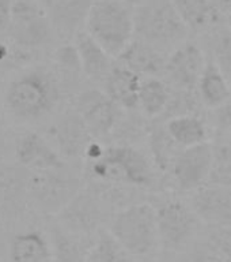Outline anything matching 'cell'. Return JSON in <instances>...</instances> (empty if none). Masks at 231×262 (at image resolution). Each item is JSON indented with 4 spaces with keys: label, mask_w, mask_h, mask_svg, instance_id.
Here are the masks:
<instances>
[{
    "label": "cell",
    "mask_w": 231,
    "mask_h": 262,
    "mask_svg": "<svg viewBox=\"0 0 231 262\" xmlns=\"http://www.w3.org/2000/svg\"><path fill=\"white\" fill-rule=\"evenodd\" d=\"M60 97L56 79L48 70H29L6 90V105L15 118L34 120L50 114Z\"/></svg>",
    "instance_id": "obj_1"
},
{
    "label": "cell",
    "mask_w": 231,
    "mask_h": 262,
    "mask_svg": "<svg viewBox=\"0 0 231 262\" xmlns=\"http://www.w3.org/2000/svg\"><path fill=\"white\" fill-rule=\"evenodd\" d=\"M85 32L112 57H117L134 40L132 7L118 0H94L85 19Z\"/></svg>",
    "instance_id": "obj_2"
},
{
    "label": "cell",
    "mask_w": 231,
    "mask_h": 262,
    "mask_svg": "<svg viewBox=\"0 0 231 262\" xmlns=\"http://www.w3.org/2000/svg\"><path fill=\"white\" fill-rule=\"evenodd\" d=\"M91 159V173L97 179L112 183L150 187L154 182V171L142 151L130 145L97 146V151L87 150Z\"/></svg>",
    "instance_id": "obj_3"
},
{
    "label": "cell",
    "mask_w": 231,
    "mask_h": 262,
    "mask_svg": "<svg viewBox=\"0 0 231 262\" xmlns=\"http://www.w3.org/2000/svg\"><path fill=\"white\" fill-rule=\"evenodd\" d=\"M136 38L146 41L161 52L178 47L188 34L187 26L175 11L171 0H151L134 12Z\"/></svg>",
    "instance_id": "obj_4"
},
{
    "label": "cell",
    "mask_w": 231,
    "mask_h": 262,
    "mask_svg": "<svg viewBox=\"0 0 231 262\" xmlns=\"http://www.w3.org/2000/svg\"><path fill=\"white\" fill-rule=\"evenodd\" d=\"M109 233L134 257H146L159 245L155 209L150 204H134L113 217Z\"/></svg>",
    "instance_id": "obj_5"
},
{
    "label": "cell",
    "mask_w": 231,
    "mask_h": 262,
    "mask_svg": "<svg viewBox=\"0 0 231 262\" xmlns=\"http://www.w3.org/2000/svg\"><path fill=\"white\" fill-rule=\"evenodd\" d=\"M8 38L23 49L40 48L50 40L52 24L37 0H12Z\"/></svg>",
    "instance_id": "obj_6"
},
{
    "label": "cell",
    "mask_w": 231,
    "mask_h": 262,
    "mask_svg": "<svg viewBox=\"0 0 231 262\" xmlns=\"http://www.w3.org/2000/svg\"><path fill=\"white\" fill-rule=\"evenodd\" d=\"M155 209L159 243L166 249H179L193 236L197 217L181 201L169 200Z\"/></svg>",
    "instance_id": "obj_7"
},
{
    "label": "cell",
    "mask_w": 231,
    "mask_h": 262,
    "mask_svg": "<svg viewBox=\"0 0 231 262\" xmlns=\"http://www.w3.org/2000/svg\"><path fill=\"white\" fill-rule=\"evenodd\" d=\"M211 163L212 146L204 142L181 149L171 164L170 171L181 190L192 191L207 183Z\"/></svg>",
    "instance_id": "obj_8"
},
{
    "label": "cell",
    "mask_w": 231,
    "mask_h": 262,
    "mask_svg": "<svg viewBox=\"0 0 231 262\" xmlns=\"http://www.w3.org/2000/svg\"><path fill=\"white\" fill-rule=\"evenodd\" d=\"M120 111L104 90L89 89L79 94L75 112L85 123L90 134L104 137L117 124L121 114Z\"/></svg>",
    "instance_id": "obj_9"
},
{
    "label": "cell",
    "mask_w": 231,
    "mask_h": 262,
    "mask_svg": "<svg viewBox=\"0 0 231 262\" xmlns=\"http://www.w3.org/2000/svg\"><path fill=\"white\" fill-rule=\"evenodd\" d=\"M203 49L196 42H183L166 57L163 74L179 90H195L206 66Z\"/></svg>",
    "instance_id": "obj_10"
},
{
    "label": "cell",
    "mask_w": 231,
    "mask_h": 262,
    "mask_svg": "<svg viewBox=\"0 0 231 262\" xmlns=\"http://www.w3.org/2000/svg\"><path fill=\"white\" fill-rule=\"evenodd\" d=\"M30 188L42 208L60 212L79 192V180L63 176L60 171L36 172L30 180Z\"/></svg>",
    "instance_id": "obj_11"
},
{
    "label": "cell",
    "mask_w": 231,
    "mask_h": 262,
    "mask_svg": "<svg viewBox=\"0 0 231 262\" xmlns=\"http://www.w3.org/2000/svg\"><path fill=\"white\" fill-rule=\"evenodd\" d=\"M192 198V210L208 224H231V188L204 184L195 190Z\"/></svg>",
    "instance_id": "obj_12"
},
{
    "label": "cell",
    "mask_w": 231,
    "mask_h": 262,
    "mask_svg": "<svg viewBox=\"0 0 231 262\" xmlns=\"http://www.w3.org/2000/svg\"><path fill=\"white\" fill-rule=\"evenodd\" d=\"M63 228L79 236H89L101 223V210L97 201L87 192H78L60 210Z\"/></svg>",
    "instance_id": "obj_13"
},
{
    "label": "cell",
    "mask_w": 231,
    "mask_h": 262,
    "mask_svg": "<svg viewBox=\"0 0 231 262\" xmlns=\"http://www.w3.org/2000/svg\"><path fill=\"white\" fill-rule=\"evenodd\" d=\"M16 159L23 167L42 171H63L65 167L61 156L36 133L22 135L15 147Z\"/></svg>",
    "instance_id": "obj_14"
},
{
    "label": "cell",
    "mask_w": 231,
    "mask_h": 262,
    "mask_svg": "<svg viewBox=\"0 0 231 262\" xmlns=\"http://www.w3.org/2000/svg\"><path fill=\"white\" fill-rule=\"evenodd\" d=\"M142 77L120 63L112 66L108 77L102 82L104 92L120 110H136L139 106V89Z\"/></svg>",
    "instance_id": "obj_15"
},
{
    "label": "cell",
    "mask_w": 231,
    "mask_h": 262,
    "mask_svg": "<svg viewBox=\"0 0 231 262\" xmlns=\"http://www.w3.org/2000/svg\"><path fill=\"white\" fill-rule=\"evenodd\" d=\"M73 47L76 49L81 69L86 77L94 82L105 81L113 63V57L97 44L85 30H78L73 36Z\"/></svg>",
    "instance_id": "obj_16"
},
{
    "label": "cell",
    "mask_w": 231,
    "mask_h": 262,
    "mask_svg": "<svg viewBox=\"0 0 231 262\" xmlns=\"http://www.w3.org/2000/svg\"><path fill=\"white\" fill-rule=\"evenodd\" d=\"M117 60L120 64L138 74L139 77L150 78L163 74L166 57L159 49L134 37V40L118 55Z\"/></svg>",
    "instance_id": "obj_17"
},
{
    "label": "cell",
    "mask_w": 231,
    "mask_h": 262,
    "mask_svg": "<svg viewBox=\"0 0 231 262\" xmlns=\"http://www.w3.org/2000/svg\"><path fill=\"white\" fill-rule=\"evenodd\" d=\"M55 139L60 151L68 157H79L85 155L91 145L90 131L82 122L76 112L65 115L53 128Z\"/></svg>",
    "instance_id": "obj_18"
},
{
    "label": "cell",
    "mask_w": 231,
    "mask_h": 262,
    "mask_svg": "<svg viewBox=\"0 0 231 262\" xmlns=\"http://www.w3.org/2000/svg\"><path fill=\"white\" fill-rule=\"evenodd\" d=\"M94 0H44L42 7L48 14L52 28H57L61 33L73 34L79 25L85 22L87 11Z\"/></svg>",
    "instance_id": "obj_19"
},
{
    "label": "cell",
    "mask_w": 231,
    "mask_h": 262,
    "mask_svg": "<svg viewBox=\"0 0 231 262\" xmlns=\"http://www.w3.org/2000/svg\"><path fill=\"white\" fill-rule=\"evenodd\" d=\"M200 101L210 108H218L231 97V86L212 59L206 61L204 70L197 82Z\"/></svg>",
    "instance_id": "obj_20"
},
{
    "label": "cell",
    "mask_w": 231,
    "mask_h": 262,
    "mask_svg": "<svg viewBox=\"0 0 231 262\" xmlns=\"http://www.w3.org/2000/svg\"><path fill=\"white\" fill-rule=\"evenodd\" d=\"M11 262H52V250L38 231H26L14 236L10 246Z\"/></svg>",
    "instance_id": "obj_21"
},
{
    "label": "cell",
    "mask_w": 231,
    "mask_h": 262,
    "mask_svg": "<svg viewBox=\"0 0 231 262\" xmlns=\"http://www.w3.org/2000/svg\"><path fill=\"white\" fill-rule=\"evenodd\" d=\"M188 30H204L219 22L220 12L211 0H171Z\"/></svg>",
    "instance_id": "obj_22"
},
{
    "label": "cell",
    "mask_w": 231,
    "mask_h": 262,
    "mask_svg": "<svg viewBox=\"0 0 231 262\" xmlns=\"http://www.w3.org/2000/svg\"><path fill=\"white\" fill-rule=\"evenodd\" d=\"M165 128L181 149L196 146L207 141V127L197 115H181L167 119Z\"/></svg>",
    "instance_id": "obj_23"
},
{
    "label": "cell",
    "mask_w": 231,
    "mask_h": 262,
    "mask_svg": "<svg viewBox=\"0 0 231 262\" xmlns=\"http://www.w3.org/2000/svg\"><path fill=\"white\" fill-rule=\"evenodd\" d=\"M91 245L86 243L85 236L57 227L52 235V262H86Z\"/></svg>",
    "instance_id": "obj_24"
},
{
    "label": "cell",
    "mask_w": 231,
    "mask_h": 262,
    "mask_svg": "<svg viewBox=\"0 0 231 262\" xmlns=\"http://www.w3.org/2000/svg\"><path fill=\"white\" fill-rule=\"evenodd\" d=\"M170 97V86L161 78L150 77L142 79L139 89V106L147 116H161L166 110Z\"/></svg>",
    "instance_id": "obj_25"
},
{
    "label": "cell",
    "mask_w": 231,
    "mask_h": 262,
    "mask_svg": "<svg viewBox=\"0 0 231 262\" xmlns=\"http://www.w3.org/2000/svg\"><path fill=\"white\" fill-rule=\"evenodd\" d=\"M207 45L214 63L231 85V29L227 24L219 20L208 29Z\"/></svg>",
    "instance_id": "obj_26"
},
{
    "label": "cell",
    "mask_w": 231,
    "mask_h": 262,
    "mask_svg": "<svg viewBox=\"0 0 231 262\" xmlns=\"http://www.w3.org/2000/svg\"><path fill=\"white\" fill-rule=\"evenodd\" d=\"M86 262H138L109 232H101L90 247Z\"/></svg>",
    "instance_id": "obj_27"
},
{
    "label": "cell",
    "mask_w": 231,
    "mask_h": 262,
    "mask_svg": "<svg viewBox=\"0 0 231 262\" xmlns=\"http://www.w3.org/2000/svg\"><path fill=\"white\" fill-rule=\"evenodd\" d=\"M150 149L157 167L170 171V167L181 147L171 139L165 126H155L150 131Z\"/></svg>",
    "instance_id": "obj_28"
},
{
    "label": "cell",
    "mask_w": 231,
    "mask_h": 262,
    "mask_svg": "<svg viewBox=\"0 0 231 262\" xmlns=\"http://www.w3.org/2000/svg\"><path fill=\"white\" fill-rule=\"evenodd\" d=\"M207 184L231 188V150L226 143L212 147V163Z\"/></svg>",
    "instance_id": "obj_29"
},
{
    "label": "cell",
    "mask_w": 231,
    "mask_h": 262,
    "mask_svg": "<svg viewBox=\"0 0 231 262\" xmlns=\"http://www.w3.org/2000/svg\"><path fill=\"white\" fill-rule=\"evenodd\" d=\"M197 104H199V94H196L195 90L177 89V92H171L170 101L163 114H166L169 119L181 115H195Z\"/></svg>",
    "instance_id": "obj_30"
},
{
    "label": "cell",
    "mask_w": 231,
    "mask_h": 262,
    "mask_svg": "<svg viewBox=\"0 0 231 262\" xmlns=\"http://www.w3.org/2000/svg\"><path fill=\"white\" fill-rule=\"evenodd\" d=\"M56 61L60 67L68 70V71H78V70H82L76 49H75L73 44L63 45V47H60V48L57 49Z\"/></svg>",
    "instance_id": "obj_31"
},
{
    "label": "cell",
    "mask_w": 231,
    "mask_h": 262,
    "mask_svg": "<svg viewBox=\"0 0 231 262\" xmlns=\"http://www.w3.org/2000/svg\"><path fill=\"white\" fill-rule=\"evenodd\" d=\"M23 48L8 40H0V64L11 66L20 59V55H23Z\"/></svg>",
    "instance_id": "obj_32"
},
{
    "label": "cell",
    "mask_w": 231,
    "mask_h": 262,
    "mask_svg": "<svg viewBox=\"0 0 231 262\" xmlns=\"http://www.w3.org/2000/svg\"><path fill=\"white\" fill-rule=\"evenodd\" d=\"M212 251L219 254L226 262H231V235L226 232H219L212 235L210 239V246Z\"/></svg>",
    "instance_id": "obj_33"
},
{
    "label": "cell",
    "mask_w": 231,
    "mask_h": 262,
    "mask_svg": "<svg viewBox=\"0 0 231 262\" xmlns=\"http://www.w3.org/2000/svg\"><path fill=\"white\" fill-rule=\"evenodd\" d=\"M215 123L218 130L224 133L231 131V97L215 108Z\"/></svg>",
    "instance_id": "obj_34"
},
{
    "label": "cell",
    "mask_w": 231,
    "mask_h": 262,
    "mask_svg": "<svg viewBox=\"0 0 231 262\" xmlns=\"http://www.w3.org/2000/svg\"><path fill=\"white\" fill-rule=\"evenodd\" d=\"M191 262H226L219 254L212 251L210 247L203 250H196L195 254L192 255Z\"/></svg>",
    "instance_id": "obj_35"
},
{
    "label": "cell",
    "mask_w": 231,
    "mask_h": 262,
    "mask_svg": "<svg viewBox=\"0 0 231 262\" xmlns=\"http://www.w3.org/2000/svg\"><path fill=\"white\" fill-rule=\"evenodd\" d=\"M12 0H0V33L7 30L11 19Z\"/></svg>",
    "instance_id": "obj_36"
},
{
    "label": "cell",
    "mask_w": 231,
    "mask_h": 262,
    "mask_svg": "<svg viewBox=\"0 0 231 262\" xmlns=\"http://www.w3.org/2000/svg\"><path fill=\"white\" fill-rule=\"evenodd\" d=\"M211 2L219 12H224V14L231 12V0H211Z\"/></svg>",
    "instance_id": "obj_37"
},
{
    "label": "cell",
    "mask_w": 231,
    "mask_h": 262,
    "mask_svg": "<svg viewBox=\"0 0 231 262\" xmlns=\"http://www.w3.org/2000/svg\"><path fill=\"white\" fill-rule=\"evenodd\" d=\"M118 2H121V3L126 4V6H130V7H134V6H139L143 0H118Z\"/></svg>",
    "instance_id": "obj_38"
},
{
    "label": "cell",
    "mask_w": 231,
    "mask_h": 262,
    "mask_svg": "<svg viewBox=\"0 0 231 262\" xmlns=\"http://www.w3.org/2000/svg\"><path fill=\"white\" fill-rule=\"evenodd\" d=\"M226 145H227V147L231 150V131L227 133V143H226Z\"/></svg>",
    "instance_id": "obj_39"
},
{
    "label": "cell",
    "mask_w": 231,
    "mask_h": 262,
    "mask_svg": "<svg viewBox=\"0 0 231 262\" xmlns=\"http://www.w3.org/2000/svg\"><path fill=\"white\" fill-rule=\"evenodd\" d=\"M226 24H227L228 28L231 29V12L230 14H227V22H226Z\"/></svg>",
    "instance_id": "obj_40"
},
{
    "label": "cell",
    "mask_w": 231,
    "mask_h": 262,
    "mask_svg": "<svg viewBox=\"0 0 231 262\" xmlns=\"http://www.w3.org/2000/svg\"><path fill=\"white\" fill-rule=\"evenodd\" d=\"M170 262H191V259H177V261H170Z\"/></svg>",
    "instance_id": "obj_41"
},
{
    "label": "cell",
    "mask_w": 231,
    "mask_h": 262,
    "mask_svg": "<svg viewBox=\"0 0 231 262\" xmlns=\"http://www.w3.org/2000/svg\"><path fill=\"white\" fill-rule=\"evenodd\" d=\"M0 262H2V261H0Z\"/></svg>",
    "instance_id": "obj_42"
}]
</instances>
